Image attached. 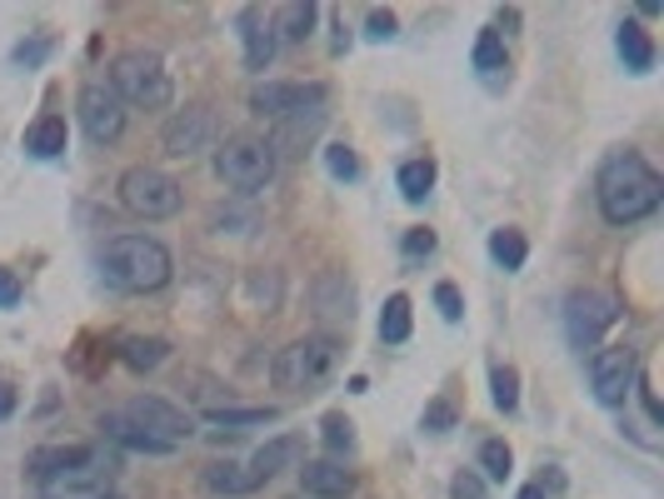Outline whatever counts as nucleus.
Returning a JSON list of instances; mask_svg holds the SVG:
<instances>
[{
	"mask_svg": "<svg viewBox=\"0 0 664 499\" xmlns=\"http://www.w3.org/2000/svg\"><path fill=\"white\" fill-rule=\"evenodd\" d=\"M595 200H599V215L610 225H634V220L654 215L664 200V180L640 151H620L610 160L599 165L595 175Z\"/></svg>",
	"mask_w": 664,
	"mask_h": 499,
	"instance_id": "obj_1",
	"label": "nucleus"
},
{
	"mask_svg": "<svg viewBox=\"0 0 664 499\" xmlns=\"http://www.w3.org/2000/svg\"><path fill=\"white\" fill-rule=\"evenodd\" d=\"M100 270H106V280L115 285V290L151 295V290H161V285H170L175 260L155 235H115L106 245V255H100Z\"/></svg>",
	"mask_w": 664,
	"mask_h": 499,
	"instance_id": "obj_2",
	"label": "nucleus"
},
{
	"mask_svg": "<svg viewBox=\"0 0 664 499\" xmlns=\"http://www.w3.org/2000/svg\"><path fill=\"white\" fill-rule=\"evenodd\" d=\"M340 365V345L330 335H306V340H295V345H285L280 355H275L270 365V380L280 385V390L290 395H316L320 385L335 375Z\"/></svg>",
	"mask_w": 664,
	"mask_h": 499,
	"instance_id": "obj_3",
	"label": "nucleus"
},
{
	"mask_svg": "<svg viewBox=\"0 0 664 499\" xmlns=\"http://www.w3.org/2000/svg\"><path fill=\"white\" fill-rule=\"evenodd\" d=\"M110 90L125 106L161 110V106H170V70H165V60L155 51H125L110 66Z\"/></svg>",
	"mask_w": 664,
	"mask_h": 499,
	"instance_id": "obj_4",
	"label": "nucleus"
},
{
	"mask_svg": "<svg viewBox=\"0 0 664 499\" xmlns=\"http://www.w3.org/2000/svg\"><path fill=\"white\" fill-rule=\"evenodd\" d=\"M115 190H120V206L141 220H170L180 210V185L165 170H155V165H131L120 175Z\"/></svg>",
	"mask_w": 664,
	"mask_h": 499,
	"instance_id": "obj_5",
	"label": "nucleus"
},
{
	"mask_svg": "<svg viewBox=\"0 0 664 499\" xmlns=\"http://www.w3.org/2000/svg\"><path fill=\"white\" fill-rule=\"evenodd\" d=\"M115 469H120L115 455H106V450L90 445V455L80 459V465L45 475L41 495L45 499H100V495H110V485H115Z\"/></svg>",
	"mask_w": 664,
	"mask_h": 499,
	"instance_id": "obj_6",
	"label": "nucleus"
},
{
	"mask_svg": "<svg viewBox=\"0 0 664 499\" xmlns=\"http://www.w3.org/2000/svg\"><path fill=\"white\" fill-rule=\"evenodd\" d=\"M620 300L605 290H575L565 300V330H569V345L575 350H595L605 340V330L620 325Z\"/></svg>",
	"mask_w": 664,
	"mask_h": 499,
	"instance_id": "obj_7",
	"label": "nucleus"
},
{
	"mask_svg": "<svg viewBox=\"0 0 664 499\" xmlns=\"http://www.w3.org/2000/svg\"><path fill=\"white\" fill-rule=\"evenodd\" d=\"M215 170H220L225 185L255 196V190H265V185L275 180V155H270L265 141H230L225 151L215 155Z\"/></svg>",
	"mask_w": 664,
	"mask_h": 499,
	"instance_id": "obj_8",
	"label": "nucleus"
},
{
	"mask_svg": "<svg viewBox=\"0 0 664 499\" xmlns=\"http://www.w3.org/2000/svg\"><path fill=\"white\" fill-rule=\"evenodd\" d=\"M640 380V365H634V350L630 345H615V350H595L589 355V390H595L599 404H624Z\"/></svg>",
	"mask_w": 664,
	"mask_h": 499,
	"instance_id": "obj_9",
	"label": "nucleus"
},
{
	"mask_svg": "<svg viewBox=\"0 0 664 499\" xmlns=\"http://www.w3.org/2000/svg\"><path fill=\"white\" fill-rule=\"evenodd\" d=\"M76 110H80V125H86V135L96 145L120 141V131H125V100H120L106 80H90V86L80 90Z\"/></svg>",
	"mask_w": 664,
	"mask_h": 499,
	"instance_id": "obj_10",
	"label": "nucleus"
},
{
	"mask_svg": "<svg viewBox=\"0 0 664 499\" xmlns=\"http://www.w3.org/2000/svg\"><path fill=\"white\" fill-rule=\"evenodd\" d=\"M125 420H135L141 430H151L155 440H165V445H186L190 434H196V420H190L180 404H170L165 395H141V400L125 404Z\"/></svg>",
	"mask_w": 664,
	"mask_h": 499,
	"instance_id": "obj_11",
	"label": "nucleus"
},
{
	"mask_svg": "<svg viewBox=\"0 0 664 499\" xmlns=\"http://www.w3.org/2000/svg\"><path fill=\"white\" fill-rule=\"evenodd\" d=\"M325 100V86H306V80H261L251 90V106L255 115L265 120H285V115H300V110H316Z\"/></svg>",
	"mask_w": 664,
	"mask_h": 499,
	"instance_id": "obj_12",
	"label": "nucleus"
},
{
	"mask_svg": "<svg viewBox=\"0 0 664 499\" xmlns=\"http://www.w3.org/2000/svg\"><path fill=\"white\" fill-rule=\"evenodd\" d=\"M210 135H215V115H210L206 106H190V110H175V115L165 120L161 145H165V155H175V160H190V155H200L210 145Z\"/></svg>",
	"mask_w": 664,
	"mask_h": 499,
	"instance_id": "obj_13",
	"label": "nucleus"
},
{
	"mask_svg": "<svg viewBox=\"0 0 664 499\" xmlns=\"http://www.w3.org/2000/svg\"><path fill=\"white\" fill-rule=\"evenodd\" d=\"M295 475H300V495L306 499H350L355 495V475L340 459H306Z\"/></svg>",
	"mask_w": 664,
	"mask_h": 499,
	"instance_id": "obj_14",
	"label": "nucleus"
},
{
	"mask_svg": "<svg viewBox=\"0 0 664 499\" xmlns=\"http://www.w3.org/2000/svg\"><path fill=\"white\" fill-rule=\"evenodd\" d=\"M300 455H306V445H300V434H280V440H270V445L255 450L251 465H245V475H251V485L261 489L265 479H275L280 469H295V465H300Z\"/></svg>",
	"mask_w": 664,
	"mask_h": 499,
	"instance_id": "obj_15",
	"label": "nucleus"
},
{
	"mask_svg": "<svg viewBox=\"0 0 664 499\" xmlns=\"http://www.w3.org/2000/svg\"><path fill=\"white\" fill-rule=\"evenodd\" d=\"M320 125H325V110H300V115H285V120H275V131H270V155H300L310 141L320 135Z\"/></svg>",
	"mask_w": 664,
	"mask_h": 499,
	"instance_id": "obj_16",
	"label": "nucleus"
},
{
	"mask_svg": "<svg viewBox=\"0 0 664 499\" xmlns=\"http://www.w3.org/2000/svg\"><path fill=\"white\" fill-rule=\"evenodd\" d=\"M240 41H245V66L251 70H270L275 60V25L261 11H240Z\"/></svg>",
	"mask_w": 664,
	"mask_h": 499,
	"instance_id": "obj_17",
	"label": "nucleus"
},
{
	"mask_svg": "<svg viewBox=\"0 0 664 499\" xmlns=\"http://www.w3.org/2000/svg\"><path fill=\"white\" fill-rule=\"evenodd\" d=\"M100 430H106V440H115L120 450H135V455H175V445L155 440L151 430H141V424L125 420V414H106V420H100Z\"/></svg>",
	"mask_w": 664,
	"mask_h": 499,
	"instance_id": "obj_18",
	"label": "nucleus"
},
{
	"mask_svg": "<svg viewBox=\"0 0 664 499\" xmlns=\"http://www.w3.org/2000/svg\"><path fill=\"white\" fill-rule=\"evenodd\" d=\"M316 5H310V0H290V5H280V11H275V41H290V45H300V41H310V35H316Z\"/></svg>",
	"mask_w": 664,
	"mask_h": 499,
	"instance_id": "obj_19",
	"label": "nucleus"
},
{
	"mask_svg": "<svg viewBox=\"0 0 664 499\" xmlns=\"http://www.w3.org/2000/svg\"><path fill=\"white\" fill-rule=\"evenodd\" d=\"M66 120L60 115H41L31 125V131H25V151L35 155V160H55V155H66Z\"/></svg>",
	"mask_w": 664,
	"mask_h": 499,
	"instance_id": "obj_20",
	"label": "nucleus"
},
{
	"mask_svg": "<svg viewBox=\"0 0 664 499\" xmlns=\"http://www.w3.org/2000/svg\"><path fill=\"white\" fill-rule=\"evenodd\" d=\"M615 45H620L624 66H630L634 76H644V70H654V41H650V31H644V25L624 21V25H620V35H615Z\"/></svg>",
	"mask_w": 664,
	"mask_h": 499,
	"instance_id": "obj_21",
	"label": "nucleus"
},
{
	"mask_svg": "<svg viewBox=\"0 0 664 499\" xmlns=\"http://www.w3.org/2000/svg\"><path fill=\"white\" fill-rule=\"evenodd\" d=\"M206 489L210 495H225V499H240V495H251V475H245V465H206Z\"/></svg>",
	"mask_w": 664,
	"mask_h": 499,
	"instance_id": "obj_22",
	"label": "nucleus"
},
{
	"mask_svg": "<svg viewBox=\"0 0 664 499\" xmlns=\"http://www.w3.org/2000/svg\"><path fill=\"white\" fill-rule=\"evenodd\" d=\"M210 424H225V430H245V424H270L280 420L275 404H251V410H240V404H220V410H206Z\"/></svg>",
	"mask_w": 664,
	"mask_h": 499,
	"instance_id": "obj_23",
	"label": "nucleus"
},
{
	"mask_svg": "<svg viewBox=\"0 0 664 499\" xmlns=\"http://www.w3.org/2000/svg\"><path fill=\"white\" fill-rule=\"evenodd\" d=\"M165 355H170V345L155 340V335H131L125 345H120V359H125L131 369H155V365H165Z\"/></svg>",
	"mask_w": 664,
	"mask_h": 499,
	"instance_id": "obj_24",
	"label": "nucleus"
},
{
	"mask_svg": "<svg viewBox=\"0 0 664 499\" xmlns=\"http://www.w3.org/2000/svg\"><path fill=\"white\" fill-rule=\"evenodd\" d=\"M90 455V445H60V450H35L31 455V475L35 479H45V475H55V469H70V465H80V459Z\"/></svg>",
	"mask_w": 664,
	"mask_h": 499,
	"instance_id": "obj_25",
	"label": "nucleus"
},
{
	"mask_svg": "<svg viewBox=\"0 0 664 499\" xmlns=\"http://www.w3.org/2000/svg\"><path fill=\"white\" fill-rule=\"evenodd\" d=\"M380 340L385 345H405V340H410V300H405V295H390V300H385Z\"/></svg>",
	"mask_w": 664,
	"mask_h": 499,
	"instance_id": "obj_26",
	"label": "nucleus"
},
{
	"mask_svg": "<svg viewBox=\"0 0 664 499\" xmlns=\"http://www.w3.org/2000/svg\"><path fill=\"white\" fill-rule=\"evenodd\" d=\"M435 185V160H405L400 165V196L405 200H425Z\"/></svg>",
	"mask_w": 664,
	"mask_h": 499,
	"instance_id": "obj_27",
	"label": "nucleus"
},
{
	"mask_svg": "<svg viewBox=\"0 0 664 499\" xmlns=\"http://www.w3.org/2000/svg\"><path fill=\"white\" fill-rule=\"evenodd\" d=\"M479 469H485V475L479 479H510L514 475V455H510V445H505V440H485V445H479Z\"/></svg>",
	"mask_w": 664,
	"mask_h": 499,
	"instance_id": "obj_28",
	"label": "nucleus"
},
{
	"mask_svg": "<svg viewBox=\"0 0 664 499\" xmlns=\"http://www.w3.org/2000/svg\"><path fill=\"white\" fill-rule=\"evenodd\" d=\"M490 255L505 265V270H520L524 255H530V245H524L520 230H495V235H490Z\"/></svg>",
	"mask_w": 664,
	"mask_h": 499,
	"instance_id": "obj_29",
	"label": "nucleus"
},
{
	"mask_svg": "<svg viewBox=\"0 0 664 499\" xmlns=\"http://www.w3.org/2000/svg\"><path fill=\"white\" fill-rule=\"evenodd\" d=\"M475 70H479V76H495V70H505V41H500V31H479V41H475Z\"/></svg>",
	"mask_w": 664,
	"mask_h": 499,
	"instance_id": "obj_30",
	"label": "nucleus"
},
{
	"mask_svg": "<svg viewBox=\"0 0 664 499\" xmlns=\"http://www.w3.org/2000/svg\"><path fill=\"white\" fill-rule=\"evenodd\" d=\"M490 385H495V404H500L505 414H514V404H520V369H514V365H495Z\"/></svg>",
	"mask_w": 664,
	"mask_h": 499,
	"instance_id": "obj_31",
	"label": "nucleus"
},
{
	"mask_svg": "<svg viewBox=\"0 0 664 499\" xmlns=\"http://www.w3.org/2000/svg\"><path fill=\"white\" fill-rule=\"evenodd\" d=\"M320 430H325V445L335 450V455H350V450H355V424H350L340 410H330L325 420H320Z\"/></svg>",
	"mask_w": 664,
	"mask_h": 499,
	"instance_id": "obj_32",
	"label": "nucleus"
},
{
	"mask_svg": "<svg viewBox=\"0 0 664 499\" xmlns=\"http://www.w3.org/2000/svg\"><path fill=\"white\" fill-rule=\"evenodd\" d=\"M325 165H330V175H335V180H355V175H359V160H355V151H350V145H330Z\"/></svg>",
	"mask_w": 664,
	"mask_h": 499,
	"instance_id": "obj_33",
	"label": "nucleus"
},
{
	"mask_svg": "<svg viewBox=\"0 0 664 499\" xmlns=\"http://www.w3.org/2000/svg\"><path fill=\"white\" fill-rule=\"evenodd\" d=\"M435 304H440V315H445L450 325H455V320L465 315V300H460V290H455L450 280H440V285H435Z\"/></svg>",
	"mask_w": 664,
	"mask_h": 499,
	"instance_id": "obj_34",
	"label": "nucleus"
},
{
	"mask_svg": "<svg viewBox=\"0 0 664 499\" xmlns=\"http://www.w3.org/2000/svg\"><path fill=\"white\" fill-rule=\"evenodd\" d=\"M450 499H485V479H479L475 469H460V475L450 479Z\"/></svg>",
	"mask_w": 664,
	"mask_h": 499,
	"instance_id": "obj_35",
	"label": "nucleus"
},
{
	"mask_svg": "<svg viewBox=\"0 0 664 499\" xmlns=\"http://www.w3.org/2000/svg\"><path fill=\"white\" fill-rule=\"evenodd\" d=\"M425 430H430V434H445V430H455V410H450L445 400H435V404H430V410H425Z\"/></svg>",
	"mask_w": 664,
	"mask_h": 499,
	"instance_id": "obj_36",
	"label": "nucleus"
},
{
	"mask_svg": "<svg viewBox=\"0 0 664 499\" xmlns=\"http://www.w3.org/2000/svg\"><path fill=\"white\" fill-rule=\"evenodd\" d=\"M405 255H410V260L435 255V235H430V230H410V235H405Z\"/></svg>",
	"mask_w": 664,
	"mask_h": 499,
	"instance_id": "obj_37",
	"label": "nucleus"
},
{
	"mask_svg": "<svg viewBox=\"0 0 664 499\" xmlns=\"http://www.w3.org/2000/svg\"><path fill=\"white\" fill-rule=\"evenodd\" d=\"M21 304V280L11 270H0V310H15Z\"/></svg>",
	"mask_w": 664,
	"mask_h": 499,
	"instance_id": "obj_38",
	"label": "nucleus"
},
{
	"mask_svg": "<svg viewBox=\"0 0 664 499\" xmlns=\"http://www.w3.org/2000/svg\"><path fill=\"white\" fill-rule=\"evenodd\" d=\"M370 35H375V41H390V35H395V15L390 11H370Z\"/></svg>",
	"mask_w": 664,
	"mask_h": 499,
	"instance_id": "obj_39",
	"label": "nucleus"
},
{
	"mask_svg": "<svg viewBox=\"0 0 664 499\" xmlns=\"http://www.w3.org/2000/svg\"><path fill=\"white\" fill-rule=\"evenodd\" d=\"M634 390L644 395V414H650V420L660 424V420H664V410H660V400H654V385H650V380H634Z\"/></svg>",
	"mask_w": 664,
	"mask_h": 499,
	"instance_id": "obj_40",
	"label": "nucleus"
},
{
	"mask_svg": "<svg viewBox=\"0 0 664 499\" xmlns=\"http://www.w3.org/2000/svg\"><path fill=\"white\" fill-rule=\"evenodd\" d=\"M41 55H45V41H35V45H21V51H15V60H21V66H35Z\"/></svg>",
	"mask_w": 664,
	"mask_h": 499,
	"instance_id": "obj_41",
	"label": "nucleus"
},
{
	"mask_svg": "<svg viewBox=\"0 0 664 499\" xmlns=\"http://www.w3.org/2000/svg\"><path fill=\"white\" fill-rule=\"evenodd\" d=\"M11 410H15V390L11 385H0V420H11Z\"/></svg>",
	"mask_w": 664,
	"mask_h": 499,
	"instance_id": "obj_42",
	"label": "nucleus"
},
{
	"mask_svg": "<svg viewBox=\"0 0 664 499\" xmlns=\"http://www.w3.org/2000/svg\"><path fill=\"white\" fill-rule=\"evenodd\" d=\"M520 499H550V495H545V485H524Z\"/></svg>",
	"mask_w": 664,
	"mask_h": 499,
	"instance_id": "obj_43",
	"label": "nucleus"
},
{
	"mask_svg": "<svg viewBox=\"0 0 664 499\" xmlns=\"http://www.w3.org/2000/svg\"><path fill=\"white\" fill-rule=\"evenodd\" d=\"M100 499H120V495H100Z\"/></svg>",
	"mask_w": 664,
	"mask_h": 499,
	"instance_id": "obj_44",
	"label": "nucleus"
},
{
	"mask_svg": "<svg viewBox=\"0 0 664 499\" xmlns=\"http://www.w3.org/2000/svg\"><path fill=\"white\" fill-rule=\"evenodd\" d=\"M295 499H306V495H295Z\"/></svg>",
	"mask_w": 664,
	"mask_h": 499,
	"instance_id": "obj_45",
	"label": "nucleus"
}]
</instances>
